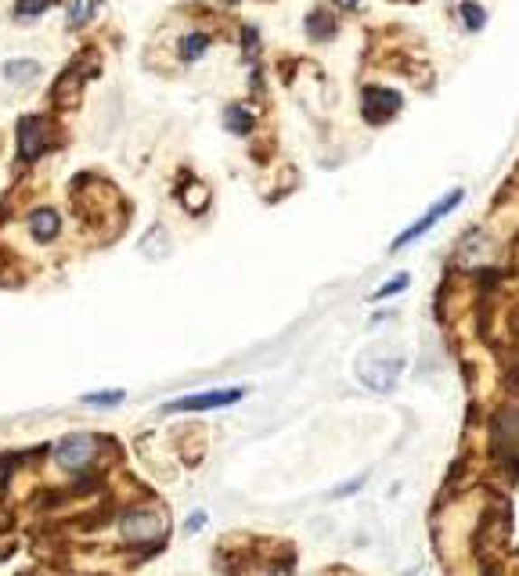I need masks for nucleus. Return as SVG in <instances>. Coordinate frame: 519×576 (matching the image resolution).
<instances>
[{
	"label": "nucleus",
	"mask_w": 519,
	"mask_h": 576,
	"mask_svg": "<svg viewBox=\"0 0 519 576\" xmlns=\"http://www.w3.org/2000/svg\"><path fill=\"white\" fill-rule=\"evenodd\" d=\"M401 371H404V357H375V353H368V357H361V364H357L361 382H364L368 389H375V393H390V389L397 386Z\"/></svg>",
	"instance_id": "obj_3"
},
{
	"label": "nucleus",
	"mask_w": 519,
	"mask_h": 576,
	"mask_svg": "<svg viewBox=\"0 0 519 576\" xmlns=\"http://www.w3.org/2000/svg\"><path fill=\"white\" fill-rule=\"evenodd\" d=\"M203 526H206V512H195V516L184 523V534H199Z\"/></svg>",
	"instance_id": "obj_18"
},
{
	"label": "nucleus",
	"mask_w": 519,
	"mask_h": 576,
	"mask_svg": "<svg viewBox=\"0 0 519 576\" xmlns=\"http://www.w3.org/2000/svg\"><path fill=\"white\" fill-rule=\"evenodd\" d=\"M246 396L242 386H231V389H206V393H192V396H181V400H170L163 411L166 414H184V411H217V407H231Z\"/></svg>",
	"instance_id": "obj_4"
},
{
	"label": "nucleus",
	"mask_w": 519,
	"mask_h": 576,
	"mask_svg": "<svg viewBox=\"0 0 519 576\" xmlns=\"http://www.w3.org/2000/svg\"><path fill=\"white\" fill-rule=\"evenodd\" d=\"M105 0H69V29H83L101 14Z\"/></svg>",
	"instance_id": "obj_10"
},
{
	"label": "nucleus",
	"mask_w": 519,
	"mask_h": 576,
	"mask_svg": "<svg viewBox=\"0 0 519 576\" xmlns=\"http://www.w3.org/2000/svg\"><path fill=\"white\" fill-rule=\"evenodd\" d=\"M224 126H228L231 134H239V137H250V134H253V126H257V119H253V112H250V108H242V105H228V108H224Z\"/></svg>",
	"instance_id": "obj_11"
},
{
	"label": "nucleus",
	"mask_w": 519,
	"mask_h": 576,
	"mask_svg": "<svg viewBox=\"0 0 519 576\" xmlns=\"http://www.w3.org/2000/svg\"><path fill=\"white\" fill-rule=\"evenodd\" d=\"M25 228H29V235H33V242L47 246V242H54V238L61 235V217H58L54 209H33L29 220H25Z\"/></svg>",
	"instance_id": "obj_9"
},
{
	"label": "nucleus",
	"mask_w": 519,
	"mask_h": 576,
	"mask_svg": "<svg viewBox=\"0 0 519 576\" xmlns=\"http://www.w3.org/2000/svg\"><path fill=\"white\" fill-rule=\"evenodd\" d=\"M231 4H235V0H231Z\"/></svg>",
	"instance_id": "obj_22"
},
{
	"label": "nucleus",
	"mask_w": 519,
	"mask_h": 576,
	"mask_svg": "<svg viewBox=\"0 0 519 576\" xmlns=\"http://www.w3.org/2000/svg\"><path fill=\"white\" fill-rule=\"evenodd\" d=\"M462 199H466V191H458V188H455V191H451L448 199H440V202H437V206H433V209H429V213H426V217H422L419 224H411V228H408L404 235H397L390 249H393V253H401L404 246H411V242H419V238H422V235H426L429 228H437V224H440V220H444V217H448L451 209H458V202H462Z\"/></svg>",
	"instance_id": "obj_6"
},
{
	"label": "nucleus",
	"mask_w": 519,
	"mask_h": 576,
	"mask_svg": "<svg viewBox=\"0 0 519 576\" xmlns=\"http://www.w3.org/2000/svg\"><path fill=\"white\" fill-rule=\"evenodd\" d=\"M123 537L137 548H148V544H159L166 537V519L159 512H130L123 519Z\"/></svg>",
	"instance_id": "obj_5"
},
{
	"label": "nucleus",
	"mask_w": 519,
	"mask_h": 576,
	"mask_svg": "<svg viewBox=\"0 0 519 576\" xmlns=\"http://www.w3.org/2000/svg\"><path fill=\"white\" fill-rule=\"evenodd\" d=\"M361 483H364V476H361V479H354V483H346V487H339V490H335V497H346V494H354Z\"/></svg>",
	"instance_id": "obj_20"
},
{
	"label": "nucleus",
	"mask_w": 519,
	"mask_h": 576,
	"mask_svg": "<svg viewBox=\"0 0 519 576\" xmlns=\"http://www.w3.org/2000/svg\"><path fill=\"white\" fill-rule=\"evenodd\" d=\"M94 458H98V440L87 432H72V436L58 440V447H54V465L65 472H76V476H83L94 465Z\"/></svg>",
	"instance_id": "obj_1"
},
{
	"label": "nucleus",
	"mask_w": 519,
	"mask_h": 576,
	"mask_svg": "<svg viewBox=\"0 0 519 576\" xmlns=\"http://www.w3.org/2000/svg\"><path fill=\"white\" fill-rule=\"evenodd\" d=\"M332 4H335V7H343V11H354L361 0H332Z\"/></svg>",
	"instance_id": "obj_21"
},
{
	"label": "nucleus",
	"mask_w": 519,
	"mask_h": 576,
	"mask_svg": "<svg viewBox=\"0 0 519 576\" xmlns=\"http://www.w3.org/2000/svg\"><path fill=\"white\" fill-rule=\"evenodd\" d=\"M246 54H257V29H246Z\"/></svg>",
	"instance_id": "obj_19"
},
{
	"label": "nucleus",
	"mask_w": 519,
	"mask_h": 576,
	"mask_svg": "<svg viewBox=\"0 0 519 576\" xmlns=\"http://www.w3.org/2000/svg\"><path fill=\"white\" fill-rule=\"evenodd\" d=\"M123 400H127L123 389H105V393H87V396H83L87 407H116V404H123Z\"/></svg>",
	"instance_id": "obj_14"
},
{
	"label": "nucleus",
	"mask_w": 519,
	"mask_h": 576,
	"mask_svg": "<svg viewBox=\"0 0 519 576\" xmlns=\"http://www.w3.org/2000/svg\"><path fill=\"white\" fill-rule=\"evenodd\" d=\"M0 76H4L7 87H33L43 76V65L36 58H7L0 65Z\"/></svg>",
	"instance_id": "obj_8"
},
{
	"label": "nucleus",
	"mask_w": 519,
	"mask_h": 576,
	"mask_svg": "<svg viewBox=\"0 0 519 576\" xmlns=\"http://www.w3.org/2000/svg\"><path fill=\"white\" fill-rule=\"evenodd\" d=\"M411 285V278L408 274H397L393 282H386L382 288H375V295L372 299H390V295H397V292H404V288Z\"/></svg>",
	"instance_id": "obj_17"
},
{
	"label": "nucleus",
	"mask_w": 519,
	"mask_h": 576,
	"mask_svg": "<svg viewBox=\"0 0 519 576\" xmlns=\"http://www.w3.org/2000/svg\"><path fill=\"white\" fill-rule=\"evenodd\" d=\"M47 141H51V126H47L43 116H22V119H18V130H14L18 163L33 166V163L47 152Z\"/></svg>",
	"instance_id": "obj_2"
},
{
	"label": "nucleus",
	"mask_w": 519,
	"mask_h": 576,
	"mask_svg": "<svg viewBox=\"0 0 519 576\" xmlns=\"http://www.w3.org/2000/svg\"><path fill=\"white\" fill-rule=\"evenodd\" d=\"M361 101H364L361 112H364V119H368L372 126H379V123H386V119H393V116L401 112V94L390 90V87H364V98H361Z\"/></svg>",
	"instance_id": "obj_7"
},
{
	"label": "nucleus",
	"mask_w": 519,
	"mask_h": 576,
	"mask_svg": "<svg viewBox=\"0 0 519 576\" xmlns=\"http://www.w3.org/2000/svg\"><path fill=\"white\" fill-rule=\"evenodd\" d=\"M462 22H466V29H473V33H480L484 29V22H487V11L480 7V4H462Z\"/></svg>",
	"instance_id": "obj_16"
},
{
	"label": "nucleus",
	"mask_w": 519,
	"mask_h": 576,
	"mask_svg": "<svg viewBox=\"0 0 519 576\" xmlns=\"http://www.w3.org/2000/svg\"><path fill=\"white\" fill-rule=\"evenodd\" d=\"M335 18L332 14H325V11H310V18H307V36L310 40H332L335 36Z\"/></svg>",
	"instance_id": "obj_12"
},
{
	"label": "nucleus",
	"mask_w": 519,
	"mask_h": 576,
	"mask_svg": "<svg viewBox=\"0 0 519 576\" xmlns=\"http://www.w3.org/2000/svg\"><path fill=\"white\" fill-rule=\"evenodd\" d=\"M206 51H210V36H206V33H188V36L181 40V58H184L188 65L203 61Z\"/></svg>",
	"instance_id": "obj_13"
},
{
	"label": "nucleus",
	"mask_w": 519,
	"mask_h": 576,
	"mask_svg": "<svg viewBox=\"0 0 519 576\" xmlns=\"http://www.w3.org/2000/svg\"><path fill=\"white\" fill-rule=\"evenodd\" d=\"M51 7V0H14V18L22 22H33L36 14H43Z\"/></svg>",
	"instance_id": "obj_15"
}]
</instances>
